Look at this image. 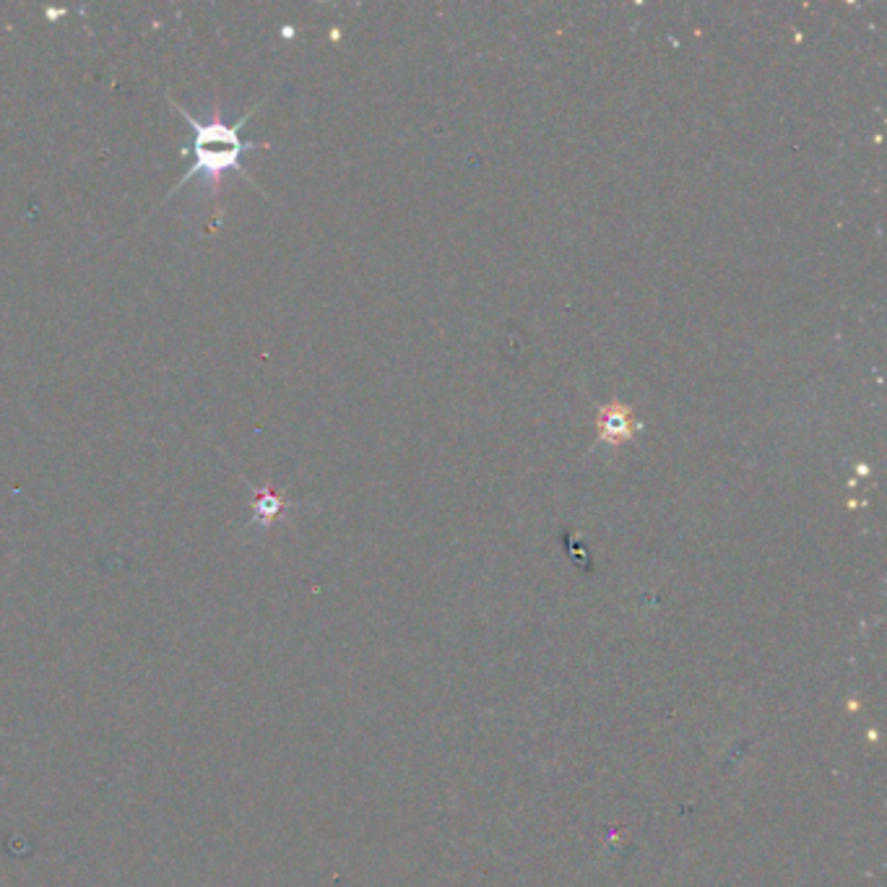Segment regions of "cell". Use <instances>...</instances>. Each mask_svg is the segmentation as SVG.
<instances>
[{
	"mask_svg": "<svg viewBox=\"0 0 887 887\" xmlns=\"http://www.w3.org/2000/svg\"><path fill=\"white\" fill-rule=\"evenodd\" d=\"M279 508H281V500L271 493H264L260 495V500L255 502V510H258V513H266V515H277Z\"/></svg>",
	"mask_w": 887,
	"mask_h": 887,
	"instance_id": "obj_3",
	"label": "cell"
},
{
	"mask_svg": "<svg viewBox=\"0 0 887 887\" xmlns=\"http://www.w3.org/2000/svg\"><path fill=\"white\" fill-rule=\"evenodd\" d=\"M172 105H174V110H178L180 116L187 120V125H191V131H193L191 149H193V154H196V159H193L191 170L183 174V180L172 187L170 196H174L180 187H185L187 180H193V178H204V185L214 193V196H217L219 187H221V180H224L227 172L245 174V178L255 185L253 174L247 172L240 161L242 154H245L247 149H266V144H245V141H240L242 125L253 118L255 107L251 112H245L238 123L230 125V123H224V118H221L219 105H214L211 116H208L206 120H198L196 116H191L183 105H178V102H172Z\"/></svg>",
	"mask_w": 887,
	"mask_h": 887,
	"instance_id": "obj_1",
	"label": "cell"
},
{
	"mask_svg": "<svg viewBox=\"0 0 887 887\" xmlns=\"http://www.w3.org/2000/svg\"><path fill=\"white\" fill-rule=\"evenodd\" d=\"M602 427H604V438L617 442V440H628L630 433H633V422H630V412H624L622 406H611L609 412H602Z\"/></svg>",
	"mask_w": 887,
	"mask_h": 887,
	"instance_id": "obj_2",
	"label": "cell"
}]
</instances>
